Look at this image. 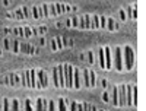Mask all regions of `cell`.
I'll return each mask as SVG.
<instances>
[{"instance_id": "ac0fdd59", "label": "cell", "mask_w": 146, "mask_h": 111, "mask_svg": "<svg viewBox=\"0 0 146 111\" xmlns=\"http://www.w3.org/2000/svg\"><path fill=\"white\" fill-rule=\"evenodd\" d=\"M92 23H91V28H98L100 27V16H94L92 18Z\"/></svg>"}, {"instance_id": "7a4b0ae2", "label": "cell", "mask_w": 146, "mask_h": 111, "mask_svg": "<svg viewBox=\"0 0 146 111\" xmlns=\"http://www.w3.org/2000/svg\"><path fill=\"white\" fill-rule=\"evenodd\" d=\"M64 76H66V85L67 88H73V67L72 66H64Z\"/></svg>"}, {"instance_id": "e0dca14e", "label": "cell", "mask_w": 146, "mask_h": 111, "mask_svg": "<svg viewBox=\"0 0 146 111\" xmlns=\"http://www.w3.org/2000/svg\"><path fill=\"white\" fill-rule=\"evenodd\" d=\"M67 27H79V18H73L70 22H67Z\"/></svg>"}, {"instance_id": "6da1fadb", "label": "cell", "mask_w": 146, "mask_h": 111, "mask_svg": "<svg viewBox=\"0 0 146 111\" xmlns=\"http://www.w3.org/2000/svg\"><path fill=\"white\" fill-rule=\"evenodd\" d=\"M124 58H126V69L130 70L133 67V50L130 47L124 48Z\"/></svg>"}, {"instance_id": "44dd1931", "label": "cell", "mask_w": 146, "mask_h": 111, "mask_svg": "<svg viewBox=\"0 0 146 111\" xmlns=\"http://www.w3.org/2000/svg\"><path fill=\"white\" fill-rule=\"evenodd\" d=\"M7 78H9V82H10L12 86H15V85H16V82H15V73H10Z\"/></svg>"}, {"instance_id": "d6a6232c", "label": "cell", "mask_w": 146, "mask_h": 111, "mask_svg": "<svg viewBox=\"0 0 146 111\" xmlns=\"http://www.w3.org/2000/svg\"><path fill=\"white\" fill-rule=\"evenodd\" d=\"M89 61H91V63H94V57H92V51L89 53Z\"/></svg>"}, {"instance_id": "ba28073f", "label": "cell", "mask_w": 146, "mask_h": 111, "mask_svg": "<svg viewBox=\"0 0 146 111\" xmlns=\"http://www.w3.org/2000/svg\"><path fill=\"white\" fill-rule=\"evenodd\" d=\"M22 85L23 86H29V88H32L31 85V75H29V70H25L22 73Z\"/></svg>"}, {"instance_id": "8fae6325", "label": "cell", "mask_w": 146, "mask_h": 111, "mask_svg": "<svg viewBox=\"0 0 146 111\" xmlns=\"http://www.w3.org/2000/svg\"><path fill=\"white\" fill-rule=\"evenodd\" d=\"M79 76H80L79 70H73V86H75V88H80V80H79Z\"/></svg>"}, {"instance_id": "836d02e7", "label": "cell", "mask_w": 146, "mask_h": 111, "mask_svg": "<svg viewBox=\"0 0 146 111\" xmlns=\"http://www.w3.org/2000/svg\"><path fill=\"white\" fill-rule=\"evenodd\" d=\"M120 15H121V19H123V21L126 19V16H124V12H123V10H121V12H120Z\"/></svg>"}, {"instance_id": "484cf974", "label": "cell", "mask_w": 146, "mask_h": 111, "mask_svg": "<svg viewBox=\"0 0 146 111\" xmlns=\"http://www.w3.org/2000/svg\"><path fill=\"white\" fill-rule=\"evenodd\" d=\"M3 111H10L9 110V100H5L3 101Z\"/></svg>"}, {"instance_id": "4316f807", "label": "cell", "mask_w": 146, "mask_h": 111, "mask_svg": "<svg viewBox=\"0 0 146 111\" xmlns=\"http://www.w3.org/2000/svg\"><path fill=\"white\" fill-rule=\"evenodd\" d=\"M13 51L19 53V41H13Z\"/></svg>"}, {"instance_id": "4fadbf2b", "label": "cell", "mask_w": 146, "mask_h": 111, "mask_svg": "<svg viewBox=\"0 0 146 111\" xmlns=\"http://www.w3.org/2000/svg\"><path fill=\"white\" fill-rule=\"evenodd\" d=\"M29 75H31V85H32V88H36V72L35 70H29Z\"/></svg>"}, {"instance_id": "ffe728a7", "label": "cell", "mask_w": 146, "mask_h": 111, "mask_svg": "<svg viewBox=\"0 0 146 111\" xmlns=\"http://www.w3.org/2000/svg\"><path fill=\"white\" fill-rule=\"evenodd\" d=\"M25 111H32V104H31V100H25Z\"/></svg>"}, {"instance_id": "2e32d148", "label": "cell", "mask_w": 146, "mask_h": 111, "mask_svg": "<svg viewBox=\"0 0 146 111\" xmlns=\"http://www.w3.org/2000/svg\"><path fill=\"white\" fill-rule=\"evenodd\" d=\"M58 111H67V108H66V102H64L63 98H60V100H58Z\"/></svg>"}, {"instance_id": "1f68e13d", "label": "cell", "mask_w": 146, "mask_h": 111, "mask_svg": "<svg viewBox=\"0 0 146 111\" xmlns=\"http://www.w3.org/2000/svg\"><path fill=\"white\" fill-rule=\"evenodd\" d=\"M78 111H83V105L82 104H78Z\"/></svg>"}, {"instance_id": "52a82bcc", "label": "cell", "mask_w": 146, "mask_h": 111, "mask_svg": "<svg viewBox=\"0 0 146 111\" xmlns=\"http://www.w3.org/2000/svg\"><path fill=\"white\" fill-rule=\"evenodd\" d=\"M21 51L22 53H27V54H35L36 53V48L29 45V44H21Z\"/></svg>"}, {"instance_id": "5b68a950", "label": "cell", "mask_w": 146, "mask_h": 111, "mask_svg": "<svg viewBox=\"0 0 146 111\" xmlns=\"http://www.w3.org/2000/svg\"><path fill=\"white\" fill-rule=\"evenodd\" d=\"M114 57H115V67H117V70H121L123 69V64H121V50H120V47L115 48Z\"/></svg>"}, {"instance_id": "9a60e30c", "label": "cell", "mask_w": 146, "mask_h": 111, "mask_svg": "<svg viewBox=\"0 0 146 111\" xmlns=\"http://www.w3.org/2000/svg\"><path fill=\"white\" fill-rule=\"evenodd\" d=\"M113 102L114 105H118V88H114L113 91Z\"/></svg>"}, {"instance_id": "7c38bea8", "label": "cell", "mask_w": 146, "mask_h": 111, "mask_svg": "<svg viewBox=\"0 0 146 111\" xmlns=\"http://www.w3.org/2000/svg\"><path fill=\"white\" fill-rule=\"evenodd\" d=\"M100 66H101V69H105V51H104V48H100Z\"/></svg>"}, {"instance_id": "7402d4cb", "label": "cell", "mask_w": 146, "mask_h": 111, "mask_svg": "<svg viewBox=\"0 0 146 111\" xmlns=\"http://www.w3.org/2000/svg\"><path fill=\"white\" fill-rule=\"evenodd\" d=\"M83 73H85V85L89 86V70H85Z\"/></svg>"}, {"instance_id": "603a6c76", "label": "cell", "mask_w": 146, "mask_h": 111, "mask_svg": "<svg viewBox=\"0 0 146 111\" xmlns=\"http://www.w3.org/2000/svg\"><path fill=\"white\" fill-rule=\"evenodd\" d=\"M12 107H13V111H21V110H19V101H18V100H13V102H12Z\"/></svg>"}, {"instance_id": "f1b7e54d", "label": "cell", "mask_w": 146, "mask_h": 111, "mask_svg": "<svg viewBox=\"0 0 146 111\" xmlns=\"http://www.w3.org/2000/svg\"><path fill=\"white\" fill-rule=\"evenodd\" d=\"M22 10H23V15H25V18H31V13H29L28 7H22Z\"/></svg>"}, {"instance_id": "d6986e66", "label": "cell", "mask_w": 146, "mask_h": 111, "mask_svg": "<svg viewBox=\"0 0 146 111\" xmlns=\"http://www.w3.org/2000/svg\"><path fill=\"white\" fill-rule=\"evenodd\" d=\"M107 28L110 31H114V28H117V25L113 22V19H107Z\"/></svg>"}, {"instance_id": "5bb4252c", "label": "cell", "mask_w": 146, "mask_h": 111, "mask_svg": "<svg viewBox=\"0 0 146 111\" xmlns=\"http://www.w3.org/2000/svg\"><path fill=\"white\" fill-rule=\"evenodd\" d=\"M53 80H54V85L56 86H60V83H58V70H57V67H54V70H53Z\"/></svg>"}, {"instance_id": "d4e9b609", "label": "cell", "mask_w": 146, "mask_h": 111, "mask_svg": "<svg viewBox=\"0 0 146 111\" xmlns=\"http://www.w3.org/2000/svg\"><path fill=\"white\" fill-rule=\"evenodd\" d=\"M32 15H34V18H35V19H40V15H38V9H36L35 6L32 7Z\"/></svg>"}, {"instance_id": "cb8c5ba5", "label": "cell", "mask_w": 146, "mask_h": 111, "mask_svg": "<svg viewBox=\"0 0 146 111\" xmlns=\"http://www.w3.org/2000/svg\"><path fill=\"white\" fill-rule=\"evenodd\" d=\"M48 111H56V102L54 101L48 102Z\"/></svg>"}, {"instance_id": "4dcf8cb0", "label": "cell", "mask_w": 146, "mask_h": 111, "mask_svg": "<svg viewBox=\"0 0 146 111\" xmlns=\"http://www.w3.org/2000/svg\"><path fill=\"white\" fill-rule=\"evenodd\" d=\"M23 29H25V37H29L32 34V29H29V28H23Z\"/></svg>"}, {"instance_id": "30bf717a", "label": "cell", "mask_w": 146, "mask_h": 111, "mask_svg": "<svg viewBox=\"0 0 146 111\" xmlns=\"http://www.w3.org/2000/svg\"><path fill=\"white\" fill-rule=\"evenodd\" d=\"M36 111H47V101L42 98H38L36 101Z\"/></svg>"}, {"instance_id": "83f0119b", "label": "cell", "mask_w": 146, "mask_h": 111, "mask_svg": "<svg viewBox=\"0 0 146 111\" xmlns=\"http://www.w3.org/2000/svg\"><path fill=\"white\" fill-rule=\"evenodd\" d=\"M70 111H78V102L73 101V102L70 104Z\"/></svg>"}, {"instance_id": "8992f818", "label": "cell", "mask_w": 146, "mask_h": 111, "mask_svg": "<svg viewBox=\"0 0 146 111\" xmlns=\"http://www.w3.org/2000/svg\"><path fill=\"white\" fill-rule=\"evenodd\" d=\"M57 70H58V83H60V86H64V85H66L64 66H58V67H57Z\"/></svg>"}, {"instance_id": "277c9868", "label": "cell", "mask_w": 146, "mask_h": 111, "mask_svg": "<svg viewBox=\"0 0 146 111\" xmlns=\"http://www.w3.org/2000/svg\"><path fill=\"white\" fill-rule=\"evenodd\" d=\"M118 105H126L127 104V100H126V86H118Z\"/></svg>"}, {"instance_id": "3957f363", "label": "cell", "mask_w": 146, "mask_h": 111, "mask_svg": "<svg viewBox=\"0 0 146 111\" xmlns=\"http://www.w3.org/2000/svg\"><path fill=\"white\" fill-rule=\"evenodd\" d=\"M36 78L40 79V83H38V88H47L48 86V82H47V75L44 70H36Z\"/></svg>"}, {"instance_id": "f546056e", "label": "cell", "mask_w": 146, "mask_h": 111, "mask_svg": "<svg viewBox=\"0 0 146 111\" xmlns=\"http://www.w3.org/2000/svg\"><path fill=\"white\" fill-rule=\"evenodd\" d=\"M91 85H92V86L95 85V73H94L92 70H91Z\"/></svg>"}, {"instance_id": "9c48e42d", "label": "cell", "mask_w": 146, "mask_h": 111, "mask_svg": "<svg viewBox=\"0 0 146 111\" xmlns=\"http://www.w3.org/2000/svg\"><path fill=\"white\" fill-rule=\"evenodd\" d=\"M105 69H111V53H110V48L105 47Z\"/></svg>"}]
</instances>
